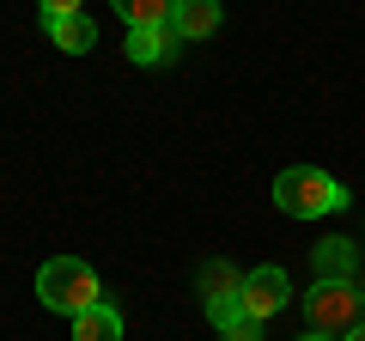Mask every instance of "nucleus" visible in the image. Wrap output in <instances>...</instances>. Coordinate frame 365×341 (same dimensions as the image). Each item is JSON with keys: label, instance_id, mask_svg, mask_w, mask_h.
<instances>
[{"label": "nucleus", "instance_id": "nucleus-8", "mask_svg": "<svg viewBox=\"0 0 365 341\" xmlns=\"http://www.w3.org/2000/svg\"><path fill=\"white\" fill-rule=\"evenodd\" d=\"M43 25H49V43H55V49H67V55H86V49H98V25H91L86 13L43 19Z\"/></svg>", "mask_w": 365, "mask_h": 341}, {"label": "nucleus", "instance_id": "nucleus-6", "mask_svg": "<svg viewBox=\"0 0 365 341\" xmlns=\"http://www.w3.org/2000/svg\"><path fill=\"white\" fill-rule=\"evenodd\" d=\"M177 25H140V31H128V61H140V67H153V61H170L177 55Z\"/></svg>", "mask_w": 365, "mask_h": 341}, {"label": "nucleus", "instance_id": "nucleus-14", "mask_svg": "<svg viewBox=\"0 0 365 341\" xmlns=\"http://www.w3.org/2000/svg\"><path fill=\"white\" fill-rule=\"evenodd\" d=\"M341 341H365V323H353V329H347V335H341Z\"/></svg>", "mask_w": 365, "mask_h": 341}, {"label": "nucleus", "instance_id": "nucleus-13", "mask_svg": "<svg viewBox=\"0 0 365 341\" xmlns=\"http://www.w3.org/2000/svg\"><path fill=\"white\" fill-rule=\"evenodd\" d=\"M43 6V19H67V13H79V0H37Z\"/></svg>", "mask_w": 365, "mask_h": 341}, {"label": "nucleus", "instance_id": "nucleus-2", "mask_svg": "<svg viewBox=\"0 0 365 341\" xmlns=\"http://www.w3.org/2000/svg\"><path fill=\"white\" fill-rule=\"evenodd\" d=\"M37 299L49 305V311H61V317H79V311H91V305H104V287H98L91 263L55 256V263H43V275H37Z\"/></svg>", "mask_w": 365, "mask_h": 341}, {"label": "nucleus", "instance_id": "nucleus-7", "mask_svg": "<svg viewBox=\"0 0 365 341\" xmlns=\"http://www.w3.org/2000/svg\"><path fill=\"white\" fill-rule=\"evenodd\" d=\"M170 25H177L182 43L213 37V31H220V0H177V6H170Z\"/></svg>", "mask_w": 365, "mask_h": 341}, {"label": "nucleus", "instance_id": "nucleus-1", "mask_svg": "<svg viewBox=\"0 0 365 341\" xmlns=\"http://www.w3.org/2000/svg\"><path fill=\"white\" fill-rule=\"evenodd\" d=\"M274 208L292 213V220H323V213H341L347 208V189L317 165H292L274 177Z\"/></svg>", "mask_w": 365, "mask_h": 341}, {"label": "nucleus", "instance_id": "nucleus-3", "mask_svg": "<svg viewBox=\"0 0 365 341\" xmlns=\"http://www.w3.org/2000/svg\"><path fill=\"white\" fill-rule=\"evenodd\" d=\"M359 311H365V292L353 287V280H317V287L304 292V323H311V335L341 341L359 323Z\"/></svg>", "mask_w": 365, "mask_h": 341}, {"label": "nucleus", "instance_id": "nucleus-9", "mask_svg": "<svg viewBox=\"0 0 365 341\" xmlns=\"http://www.w3.org/2000/svg\"><path fill=\"white\" fill-rule=\"evenodd\" d=\"M73 341H122V317L116 305H91L73 317Z\"/></svg>", "mask_w": 365, "mask_h": 341}, {"label": "nucleus", "instance_id": "nucleus-11", "mask_svg": "<svg viewBox=\"0 0 365 341\" xmlns=\"http://www.w3.org/2000/svg\"><path fill=\"white\" fill-rule=\"evenodd\" d=\"M110 6L128 19V31H140V25H165L177 0H110Z\"/></svg>", "mask_w": 365, "mask_h": 341}, {"label": "nucleus", "instance_id": "nucleus-4", "mask_svg": "<svg viewBox=\"0 0 365 341\" xmlns=\"http://www.w3.org/2000/svg\"><path fill=\"white\" fill-rule=\"evenodd\" d=\"M237 299H244V268H232V263H207V268H201V305H207L213 329H225V323L244 317Z\"/></svg>", "mask_w": 365, "mask_h": 341}, {"label": "nucleus", "instance_id": "nucleus-10", "mask_svg": "<svg viewBox=\"0 0 365 341\" xmlns=\"http://www.w3.org/2000/svg\"><path fill=\"white\" fill-rule=\"evenodd\" d=\"M317 280H353V238H323L317 244Z\"/></svg>", "mask_w": 365, "mask_h": 341}, {"label": "nucleus", "instance_id": "nucleus-5", "mask_svg": "<svg viewBox=\"0 0 365 341\" xmlns=\"http://www.w3.org/2000/svg\"><path fill=\"white\" fill-rule=\"evenodd\" d=\"M287 299H292V280H287V268H250L244 275V317H256V323H268L274 311H287Z\"/></svg>", "mask_w": 365, "mask_h": 341}, {"label": "nucleus", "instance_id": "nucleus-15", "mask_svg": "<svg viewBox=\"0 0 365 341\" xmlns=\"http://www.w3.org/2000/svg\"><path fill=\"white\" fill-rule=\"evenodd\" d=\"M299 341H329V335H299Z\"/></svg>", "mask_w": 365, "mask_h": 341}, {"label": "nucleus", "instance_id": "nucleus-12", "mask_svg": "<svg viewBox=\"0 0 365 341\" xmlns=\"http://www.w3.org/2000/svg\"><path fill=\"white\" fill-rule=\"evenodd\" d=\"M220 335L225 341H262V323H256V317H237V323H225Z\"/></svg>", "mask_w": 365, "mask_h": 341}]
</instances>
